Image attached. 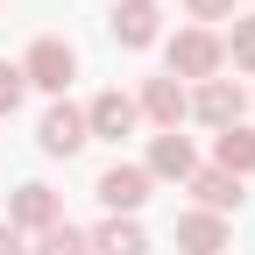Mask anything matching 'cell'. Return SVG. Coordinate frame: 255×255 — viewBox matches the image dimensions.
<instances>
[{"mask_svg":"<svg viewBox=\"0 0 255 255\" xmlns=\"http://www.w3.org/2000/svg\"><path fill=\"white\" fill-rule=\"evenodd\" d=\"M163 78L177 85H206V78H227V50H220V28H177L163 36Z\"/></svg>","mask_w":255,"mask_h":255,"instance_id":"obj_1","label":"cell"},{"mask_svg":"<svg viewBox=\"0 0 255 255\" xmlns=\"http://www.w3.org/2000/svg\"><path fill=\"white\" fill-rule=\"evenodd\" d=\"M14 64H21L28 92H50V100H64V92H71V78H78V43H71V36H36Z\"/></svg>","mask_w":255,"mask_h":255,"instance_id":"obj_2","label":"cell"},{"mask_svg":"<svg viewBox=\"0 0 255 255\" xmlns=\"http://www.w3.org/2000/svg\"><path fill=\"white\" fill-rule=\"evenodd\" d=\"M0 220H7L14 234L36 241V234H50L57 220H64V199H57L43 177H28V184H14V191H7V213H0Z\"/></svg>","mask_w":255,"mask_h":255,"instance_id":"obj_3","label":"cell"},{"mask_svg":"<svg viewBox=\"0 0 255 255\" xmlns=\"http://www.w3.org/2000/svg\"><path fill=\"white\" fill-rule=\"evenodd\" d=\"M135 114L156 128V135H177L184 114H191V85H177V78H163V71L142 78V85H135Z\"/></svg>","mask_w":255,"mask_h":255,"instance_id":"obj_4","label":"cell"},{"mask_svg":"<svg viewBox=\"0 0 255 255\" xmlns=\"http://www.w3.org/2000/svg\"><path fill=\"white\" fill-rule=\"evenodd\" d=\"M85 142H92V135H85V107L50 100V107H43V121H36V149L50 156V163H71Z\"/></svg>","mask_w":255,"mask_h":255,"instance_id":"obj_5","label":"cell"},{"mask_svg":"<svg viewBox=\"0 0 255 255\" xmlns=\"http://www.w3.org/2000/svg\"><path fill=\"white\" fill-rule=\"evenodd\" d=\"M149 191H156V184H149L142 163H107L100 177H92V199H100L114 220H135V213L149 206Z\"/></svg>","mask_w":255,"mask_h":255,"instance_id":"obj_6","label":"cell"},{"mask_svg":"<svg viewBox=\"0 0 255 255\" xmlns=\"http://www.w3.org/2000/svg\"><path fill=\"white\" fill-rule=\"evenodd\" d=\"M107 36H114V50H156L163 43V0H114Z\"/></svg>","mask_w":255,"mask_h":255,"instance_id":"obj_7","label":"cell"},{"mask_svg":"<svg viewBox=\"0 0 255 255\" xmlns=\"http://www.w3.org/2000/svg\"><path fill=\"white\" fill-rule=\"evenodd\" d=\"M248 114V92H241V78H206V85H191V114L184 121H199V128H234Z\"/></svg>","mask_w":255,"mask_h":255,"instance_id":"obj_8","label":"cell"},{"mask_svg":"<svg viewBox=\"0 0 255 255\" xmlns=\"http://www.w3.org/2000/svg\"><path fill=\"white\" fill-rule=\"evenodd\" d=\"M135 128H142L135 92L107 85V92H92V100H85V135H92V142H121V135H135Z\"/></svg>","mask_w":255,"mask_h":255,"instance_id":"obj_9","label":"cell"},{"mask_svg":"<svg viewBox=\"0 0 255 255\" xmlns=\"http://www.w3.org/2000/svg\"><path fill=\"white\" fill-rule=\"evenodd\" d=\"M199 163H206V156H199V142H191V135H149V149H142L149 184H184Z\"/></svg>","mask_w":255,"mask_h":255,"instance_id":"obj_10","label":"cell"},{"mask_svg":"<svg viewBox=\"0 0 255 255\" xmlns=\"http://www.w3.org/2000/svg\"><path fill=\"white\" fill-rule=\"evenodd\" d=\"M184 191H191V206L199 213H220V220H234L241 206H248V184L241 177H227V170H213V163H199L184 177Z\"/></svg>","mask_w":255,"mask_h":255,"instance_id":"obj_11","label":"cell"},{"mask_svg":"<svg viewBox=\"0 0 255 255\" xmlns=\"http://www.w3.org/2000/svg\"><path fill=\"white\" fill-rule=\"evenodd\" d=\"M170 241L184 248V255H220L234 241V220H220V213H199V206H184L177 220H170Z\"/></svg>","mask_w":255,"mask_h":255,"instance_id":"obj_12","label":"cell"},{"mask_svg":"<svg viewBox=\"0 0 255 255\" xmlns=\"http://www.w3.org/2000/svg\"><path fill=\"white\" fill-rule=\"evenodd\" d=\"M206 163L248 184V177H255V128H248V121H234V128H220V135H213V149H206Z\"/></svg>","mask_w":255,"mask_h":255,"instance_id":"obj_13","label":"cell"},{"mask_svg":"<svg viewBox=\"0 0 255 255\" xmlns=\"http://www.w3.org/2000/svg\"><path fill=\"white\" fill-rule=\"evenodd\" d=\"M85 241H92V255H149V227L142 220H100V227H85Z\"/></svg>","mask_w":255,"mask_h":255,"instance_id":"obj_14","label":"cell"},{"mask_svg":"<svg viewBox=\"0 0 255 255\" xmlns=\"http://www.w3.org/2000/svg\"><path fill=\"white\" fill-rule=\"evenodd\" d=\"M220 50H227V71L234 78H255V7H241L227 28H220Z\"/></svg>","mask_w":255,"mask_h":255,"instance_id":"obj_15","label":"cell"},{"mask_svg":"<svg viewBox=\"0 0 255 255\" xmlns=\"http://www.w3.org/2000/svg\"><path fill=\"white\" fill-rule=\"evenodd\" d=\"M28 255H92V241H85V227L57 220L50 234H36V241H28Z\"/></svg>","mask_w":255,"mask_h":255,"instance_id":"obj_16","label":"cell"},{"mask_svg":"<svg viewBox=\"0 0 255 255\" xmlns=\"http://www.w3.org/2000/svg\"><path fill=\"white\" fill-rule=\"evenodd\" d=\"M21 100H28L21 64H14V57H0V121H14V114H21Z\"/></svg>","mask_w":255,"mask_h":255,"instance_id":"obj_17","label":"cell"},{"mask_svg":"<svg viewBox=\"0 0 255 255\" xmlns=\"http://www.w3.org/2000/svg\"><path fill=\"white\" fill-rule=\"evenodd\" d=\"M184 14H191V28H220L241 14V0H184Z\"/></svg>","mask_w":255,"mask_h":255,"instance_id":"obj_18","label":"cell"},{"mask_svg":"<svg viewBox=\"0 0 255 255\" xmlns=\"http://www.w3.org/2000/svg\"><path fill=\"white\" fill-rule=\"evenodd\" d=\"M0 255H28V234H14L7 220H0Z\"/></svg>","mask_w":255,"mask_h":255,"instance_id":"obj_19","label":"cell"},{"mask_svg":"<svg viewBox=\"0 0 255 255\" xmlns=\"http://www.w3.org/2000/svg\"><path fill=\"white\" fill-rule=\"evenodd\" d=\"M241 7H255V0H241Z\"/></svg>","mask_w":255,"mask_h":255,"instance_id":"obj_20","label":"cell"},{"mask_svg":"<svg viewBox=\"0 0 255 255\" xmlns=\"http://www.w3.org/2000/svg\"><path fill=\"white\" fill-rule=\"evenodd\" d=\"M0 7H7V0H0Z\"/></svg>","mask_w":255,"mask_h":255,"instance_id":"obj_21","label":"cell"}]
</instances>
